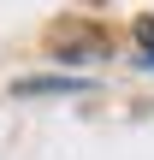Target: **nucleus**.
Wrapping results in <instances>:
<instances>
[{"label":"nucleus","mask_w":154,"mask_h":160,"mask_svg":"<svg viewBox=\"0 0 154 160\" xmlns=\"http://www.w3.org/2000/svg\"><path fill=\"white\" fill-rule=\"evenodd\" d=\"M137 42H142V53H148V65H154V18L137 24Z\"/></svg>","instance_id":"nucleus-1"}]
</instances>
